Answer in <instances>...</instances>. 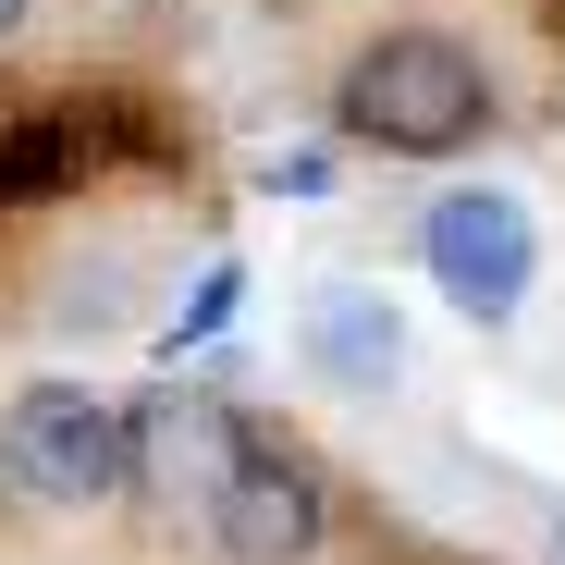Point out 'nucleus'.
Returning <instances> with one entry per match:
<instances>
[{
  "label": "nucleus",
  "instance_id": "f257e3e1",
  "mask_svg": "<svg viewBox=\"0 0 565 565\" xmlns=\"http://www.w3.org/2000/svg\"><path fill=\"white\" fill-rule=\"evenodd\" d=\"M480 124H492V74L467 62L443 25H406V38H382V50L344 62V136L394 148V160H443Z\"/></svg>",
  "mask_w": 565,
  "mask_h": 565
},
{
  "label": "nucleus",
  "instance_id": "f03ea898",
  "mask_svg": "<svg viewBox=\"0 0 565 565\" xmlns=\"http://www.w3.org/2000/svg\"><path fill=\"white\" fill-rule=\"evenodd\" d=\"M0 492H25V504L124 492V406H99L86 382H25L0 406Z\"/></svg>",
  "mask_w": 565,
  "mask_h": 565
},
{
  "label": "nucleus",
  "instance_id": "7ed1b4c3",
  "mask_svg": "<svg viewBox=\"0 0 565 565\" xmlns=\"http://www.w3.org/2000/svg\"><path fill=\"white\" fill-rule=\"evenodd\" d=\"M234 467H246V418L234 406H210V394H148V406H124V492L136 504H160V516H210L222 492H234Z\"/></svg>",
  "mask_w": 565,
  "mask_h": 565
},
{
  "label": "nucleus",
  "instance_id": "20e7f679",
  "mask_svg": "<svg viewBox=\"0 0 565 565\" xmlns=\"http://www.w3.org/2000/svg\"><path fill=\"white\" fill-rule=\"evenodd\" d=\"M418 258H430V282H443L467 320H504L529 296V270H541V234H529L516 198H443L418 222Z\"/></svg>",
  "mask_w": 565,
  "mask_h": 565
},
{
  "label": "nucleus",
  "instance_id": "39448f33",
  "mask_svg": "<svg viewBox=\"0 0 565 565\" xmlns=\"http://www.w3.org/2000/svg\"><path fill=\"white\" fill-rule=\"evenodd\" d=\"M210 529H222V553H234V565H308V553H320V529H332L320 467H308V455L246 443V467H234V492L210 504Z\"/></svg>",
  "mask_w": 565,
  "mask_h": 565
},
{
  "label": "nucleus",
  "instance_id": "423d86ee",
  "mask_svg": "<svg viewBox=\"0 0 565 565\" xmlns=\"http://www.w3.org/2000/svg\"><path fill=\"white\" fill-rule=\"evenodd\" d=\"M308 356L332 369L344 394H382L394 369H406V320H394V296H369V282H332V296L308 308Z\"/></svg>",
  "mask_w": 565,
  "mask_h": 565
},
{
  "label": "nucleus",
  "instance_id": "0eeeda50",
  "mask_svg": "<svg viewBox=\"0 0 565 565\" xmlns=\"http://www.w3.org/2000/svg\"><path fill=\"white\" fill-rule=\"evenodd\" d=\"M86 160V111H25L13 136H0V198H38V184H62Z\"/></svg>",
  "mask_w": 565,
  "mask_h": 565
},
{
  "label": "nucleus",
  "instance_id": "6e6552de",
  "mask_svg": "<svg viewBox=\"0 0 565 565\" xmlns=\"http://www.w3.org/2000/svg\"><path fill=\"white\" fill-rule=\"evenodd\" d=\"M234 296H246V270H234V258H222V270H210V282H198V308H184V320H172V356H184V344H210V332H222V320H234Z\"/></svg>",
  "mask_w": 565,
  "mask_h": 565
},
{
  "label": "nucleus",
  "instance_id": "1a4fd4ad",
  "mask_svg": "<svg viewBox=\"0 0 565 565\" xmlns=\"http://www.w3.org/2000/svg\"><path fill=\"white\" fill-rule=\"evenodd\" d=\"M270 184H282V198H320L332 160H320V148H282V160H270Z\"/></svg>",
  "mask_w": 565,
  "mask_h": 565
},
{
  "label": "nucleus",
  "instance_id": "9d476101",
  "mask_svg": "<svg viewBox=\"0 0 565 565\" xmlns=\"http://www.w3.org/2000/svg\"><path fill=\"white\" fill-rule=\"evenodd\" d=\"M13 25H25V0H0V38H13Z\"/></svg>",
  "mask_w": 565,
  "mask_h": 565
}]
</instances>
